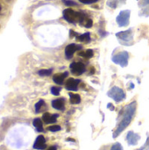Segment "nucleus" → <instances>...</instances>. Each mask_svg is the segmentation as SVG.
<instances>
[{
    "mask_svg": "<svg viewBox=\"0 0 149 150\" xmlns=\"http://www.w3.org/2000/svg\"><path fill=\"white\" fill-rule=\"evenodd\" d=\"M135 111H136V102H133L125 107V109L122 111L123 118L120 120V122L118 124L117 128L113 133V138H117L119 135V134H121L126 128V127L129 126L134 116Z\"/></svg>",
    "mask_w": 149,
    "mask_h": 150,
    "instance_id": "f257e3e1",
    "label": "nucleus"
},
{
    "mask_svg": "<svg viewBox=\"0 0 149 150\" xmlns=\"http://www.w3.org/2000/svg\"><path fill=\"white\" fill-rule=\"evenodd\" d=\"M63 18L69 23L79 22L80 24H82L83 20L87 18V16L83 12L75 11L71 8H68L63 11Z\"/></svg>",
    "mask_w": 149,
    "mask_h": 150,
    "instance_id": "f03ea898",
    "label": "nucleus"
},
{
    "mask_svg": "<svg viewBox=\"0 0 149 150\" xmlns=\"http://www.w3.org/2000/svg\"><path fill=\"white\" fill-rule=\"evenodd\" d=\"M107 95L112 98L113 100H115L116 102H120L123 101L126 98V93L124 92V91L117 86L112 87L107 93Z\"/></svg>",
    "mask_w": 149,
    "mask_h": 150,
    "instance_id": "7ed1b4c3",
    "label": "nucleus"
},
{
    "mask_svg": "<svg viewBox=\"0 0 149 150\" xmlns=\"http://www.w3.org/2000/svg\"><path fill=\"white\" fill-rule=\"evenodd\" d=\"M128 57H129L128 53L126 51H123L121 53L115 54L112 57V62L116 64L122 66V67H126L128 64Z\"/></svg>",
    "mask_w": 149,
    "mask_h": 150,
    "instance_id": "20e7f679",
    "label": "nucleus"
},
{
    "mask_svg": "<svg viewBox=\"0 0 149 150\" xmlns=\"http://www.w3.org/2000/svg\"><path fill=\"white\" fill-rule=\"evenodd\" d=\"M131 11L129 10L122 11L117 17V23L119 26H126L129 24Z\"/></svg>",
    "mask_w": 149,
    "mask_h": 150,
    "instance_id": "39448f33",
    "label": "nucleus"
},
{
    "mask_svg": "<svg viewBox=\"0 0 149 150\" xmlns=\"http://www.w3.org/2000/svg\"><path fill=\"white\" fill-rule=\"evenodd\" d=\"M69 68H70L71 73L73 75H75V76H81L85 71V65L83 62H72L70 64Z\"/></svg>",
    "mask_w": 149,
    "mask_h": 150,
    "instance_id": "423d86ee",
    "label": "nucleus"
},
{
    "mask_svg": "<svg viewBox=\"0 0 149 150\" xmlns=\"http://www.w3.org/2000/svg\"><path fill=\"white\" fill-rule=\"evenodd\" d=\"M116 36L119 39V40H121V42L124 43V45H130L129 43L133 40V33H132V30L131 29L128 30V31L118 33L116 34Z\"/></svg>",
    "mask_w": 149,
    "mask_h": 150,
    "instance_id": "0eeeda50",
    "label": "nucleus"
},
{
    "mask_svg": "<svg viewBox=\"0 0 149 150\" xmlns=\"http://www.w3.org/2000/svg\"><path fill=\"white\" fill-rule=\"evenodd\" d=\"M83 47L81 45H76V44H69L65 48V55L67 57V59H70L73 54H75L76 51L82 49Z\"/></svg>",
    "mask_w": 149,
    "mask_h": 150,
    "instance_id": "6e6552de",
    "label": "nucleus"
},
{
    "mask_svg": "<svg viewBox=\"0 0 149 150\" xmlns=\"http://www.w3.org/2000/svg\"><path fill=\"white\" fill-rule=\"evenodd\" d=\"M80 83L79 79L68 78L65 83V88L70 91H76L78 89V84Z\"/></svg>",
    "mask_w": 149,
    "mask_h": 150,
    "instance_id": "1a4fd4ad",
    "label": "nucleus"
},
{
    "mask_svg": "<svg viewBox=\"0 0 149 150\" xmlns=\"http://www.w3.org/2000/svg\"><path fill=\"white\" fill-rule=\"evenodd\" d=\"M140 139H141L140 135L133 133V131L128 132V134L126 135V141H127L129 145H137Z\"/></svg>",
    "mask_w": 149,
    "mask_h": 150,
    "instance_id": "9d476101",
    "label": "nucleus"
},
{
    "mask_svg": "<svg viewBox=\"0 0 149 150\" xmlns=\"http://www.w3.org/2000/svg\"><path fill=\"white\" fill-rule=\"evenodd\" d=\"M47 148L46 145V140L43 135H39L37 139L35 140V142L33 144L34 149H45Z\"/></svg>",
    "mask_w": 149,
    "mask_h": 150,
    "instance_id": "9b49d317",
    "label": "nucleus"
},
{
    "mask_svg": "<svg viewBox=\"0 0 149 150\" xmlns=\"http://www.w3.org/2000/svg\"><path fill=\"white\" fill-rule=\"evenodd\" d=\"M52 106L59 111H63L65 109V99L64 98H58L52 101Z\"/></svg>",
    "mask_w": 149,
    "mask_h": 150,
    "instance_id": "f8f14e48",
    "label": "nucleus"
},
{
    "mask_svg": "<svg viewBox=\"0 0 149 150\" xmlns=\"http://www.w3.org/2000/svg\"><path fill=\"white\" fill-rule=\"evenodd\" d=\"M58 118V114H50L48 112H46L42 116V120L46 124H52L56 122V119Z\"/></svg>",
    "mask_w": 149,
    "mask_h": 150,
    "instance_id": "ddd939ff",
    "label": "nucleus"
},
{
    "mask_svg": "<svg viewBox=\"0 0 149 150\" xmlns=\"http://www.w3.org/2000/svg\"><path fill=\"white\" fill-rule=\"evenodd\" d=\"M68 72L61 73V74H55V75L53 76V80H54V82L56 84L61 85V84L64 83V80H65V78L68 76Z\"/></svg>",
    "mask_w": 149,
    "mask_h": 150,
    "instance_id": "4468645a",
    "label": "nucleus"
},
{
    "mask_svg": "<svg viewBox=\"0 0 149 150\" xmlns=\"http://www.w3.org/2000/svg\"><path fill=\"white\" fill-rule=\"evenodd\" d=\"M76 40H78L80 42H85V43L90 42V33H85L83 34L76 36Z\"/></svg>",
    "mask_w": 149,
    "mask_h": 150,
    "instance_id": "2eb2a0df",
    "label": "nucleus"
},
{
    "mask_svg": "<svg viewBox=\"0 0 149 150\" xmlns=\"http://www.w3.org/2000/svg\"><path fill=\"white\" fill-rule=\"evenodd\" d=\"M94 53H93V50L91 49H87V50H84V51H80L78 53V55L79 56H82L83 57L84 59H90L93 56Z\"/></svg>",
    "mask_w": 149,
    "mask_h": 150,
    "instance_id": "dca6fc26",
    "label": "nucleus"
},
{
    "mask_svg": "<svg viewBox=\"0 0 149 150\" xmlns=\"http://www.w3.org/2000/svg\"><path fill=\"white\" fill-rule=\"evenodd\" d=\"M69 102L72 105H77L81 102V97L78 94H73V93H69Z\"/></svg>",
    "mask_w": 149,
    "mask_h": 150,
    "instance_id": "f3484780",
    "label": "nucleus"
},
{
    "mask_svg": "<svg viewBox=\"0 0 149 150\" xmlns=\"http://www.w3.org/2000/svg\"><path fill=\"white\" fill-rule=\"evenodd\" d=\"M32 124H33L34 127L36 128V130H37L38 132H43V131H44V130H43L42 121H41V120H40V119H39V118L35 119V120H33Z\"/></svg>",
    "mask_w": 149,
    "mask_h": 150,
    "instance_id": "a211bd4d",
    "label": "nucleus"
},
{
    "mask_svg": "<svg viewBox=\"0 0 149 150\" xmlns=\"http://www.w3.org/2000/svg\"><path fill=\"white\" fill-rule=\"evenodd\" d=\"M45 102H44V100H40L36 105H35V112H36V113H39L41 110H42V108L43 107H45Z\"/></svg>",
    "mask_w": 149,
    "mask_h": 150,
    "instance_id": "6ab92c4d",
    "label": "nucleus"
},
{
    "mask_svg": "<svg viewBox=\"0 0 149 150\" xmlns=\"http://www.w3.org/2000/svg\"><path fill=\"white\" fill-rule=\"evenodd\" d=\"M52 73V69H41L38 72L40 76H48Z\"/></svg>",
    "mask_w": 149,
    "mask_h": 150,
    "instance_id": "aec40b11",
    "label": "nucleus"
},
{
    "mask_svg": "<svg viewBox=\"0 0 149 150\" xmlns=\"http://www.w3.org/2000/svg\"><path fill=\"white\" fill-rule=\"evenodd\" d=\"M61 90V89L60 87H52V88H51V92H52L53 95L58 96V95L60 94Z\"/></svg>",
    "mask_w": 149,
    "mask_h": 150,
    "instance_id": "412c9836",
    "label": "nucleus"
},
{
    "mask_svg": "<svg viewBox=\"0 0 149 150\" xmlns=\"http://www.w3.org/2000/svg\"><path fill=\"white\" fill-rule=\"evenodd\" d=\"M111 150H123V147H122V145L120 143L117 142V143H115V144L112 145Z\"/></svg>",
    "mask_w": 149,
    "mask_h": 150,
    "instance_id": "4be33fe9",
    "label": "nucleus"
},
{
    "mask_svg": "<svg viewBox=\"0 0 149 150\" xmlns=\"http://www.w3.org/2000/svg\"><path fill=\"white\" fill-rule=\"evenodd\" d=\"M47 129H48L49 131H51V132H57V131H60L61 128L60 126H51V127H49Z\"/></svg>",
    "mask_w": 149,
    "mask_h": 150,
    "instance_id": "5701e85b",
    "label": "nucleus"
},
{
    "mask_svg": "<svg viewBox=\"0 0 149 150\" xmlns=\"http://www.w3.org/2000/svg\"><path fill=\"white\" fill-rule=\"evenodd\" d=\"M138 150H149V136L148 137L147 142H146V143L144 144V146L141 147V149H139Z\"/></svg>",
    "mask_w": 149,
    "mask_h": 150,
    "instance_id": "b1692460",
    "label": "nucleus"
},
{
    "mask_svg": "<svg viewBox=\"0 0 149 150\" xmlns=\"http://www.w3.org/2000/svg\"><path fill=\"white\" fill-rule=\"evenodd\" d=\"M79 1L85 4H94V3L97 2L98 0H79Z\"/></svg>",
    "mask_w": 149,
    "mask_h": 150,
    "instance_id": "393cba45",
    "label": "nucleus"
},
{
    "mask_svg": "<svg viewBox=\"0 0 149 150\" xmlns=\"http://www.w3.org/2000/svg\"><path fill=\"white\" fill-rule=\"evenodd\" d=\"M92 25H93V21H92V19L89 18V19L87 20V22L85 23L84 26H85V27H87V28H90V27L92 26Z\"/></svg>",
    "mask_w": 149,
    "mask_h": 150,
    "instance_id": "a878e982",
    "label": "nucleus"
},
{
    "mask_svg": "<svg viewBox=\"0 0 149 150\" xmlns=\"http://www.w3.org/2000/svg\"><path fill=\"white\" fill-rule=\"evenodd\" d=\"M64 3L66 5H68V6H74V5H76V4L74 2V1H71V0H64Z\"/></svg>",
    "mask_w": 149,
    "mask_h": 150,
    "instance_id": "bb28decb",
    "label": "nucleus"
},
{
    "mask_svg": "<svg viewBox=\"0 0 149 150\" xmlns=\"http://www.w3.org/2000/svg\"><path fill=\"white\" fill-rule=\"evenodd\" d=\"M74 36H78V34L76 33H75L73 30H70V38H73Z\"/></svg>",
    "mask_w": 149,
    "mask_h": 150,
    "instance_id": "cd10ccee",
    "label": "nucleus"
},
{
    "mask_svg": "<svg viewBox=\"0 0 149 150\" xmlns=\"http://www.w3.org/2000/svg\"><path fill=\"white\" fill-rule=\"evenodd\" d=\"M90 74H94V73H95V69H94L93 67H90Z\"/></svg>",
    "mask_w": 149,
    "mask_h": 150,
    "instance_id": "c85d7f7f",
    "label": "nucleus"
},
{
    "mask_svg": "<svg viewBox=\"0 0 149 150\" xmlns=\"http://www.w3.org/2000/svg\"><path fill=\"white\" fill-rule=\"evenodd\" d=\"M47 150H56V147H50L49 149H47Z\"/></svg>",
    "mask_w": 149,
    "mask_h": 150,
    "instance_id": "c756f323",
    "label": "nucleus"
},
{
    "mask_svg": "<svg viewBox=\"0 0 149 150\" xmlns=\"http://www.w3.org/2000/svg\"><path fill=\"white\" fill-rule=\"evenodd\" d=\"M1 9H2V8H1V5H0V11H1Z\"/></svg>",
    "mask_w": 149,
    "mask_h": 150,
    "instance_id": "7c9ffc66",
    "label": "nucleus"
}]
</instances>
